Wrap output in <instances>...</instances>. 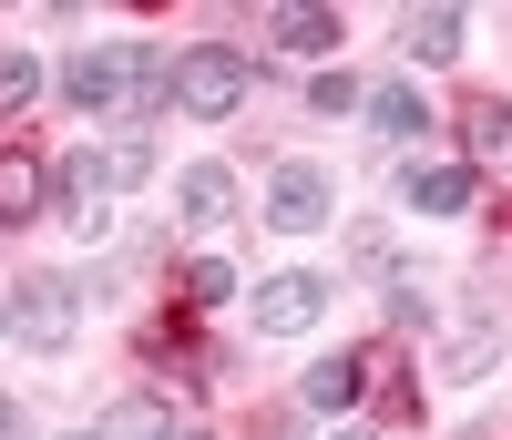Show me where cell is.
<instances>
[{"label":"cell","mask_w":512,"mask_h":440,"mask_svg":"<svg viewBox=\"0 0 512 440\" xmlns=\"http://www.w3.org/2000/svg\"><path fill=\"white\" fill-rule=\"evenodd\" d=\"M410 205L420 215H461V205H472V164H420L410 174Z\"/></svg>","instance_id":"obj_10"},{"label":"cell","mask_w":512,"mask_h":440,"mask_svg":"<svg viewBox=\"0 0 512 440\" xmlns=\"http://www.w3.org/2000/svg\"><path fill=\"white\" fill-rule=\"evenodd\" d=\"M308 103H318V113H349V103H369V93H359L349 72H318V82H308Z\"/></svg>","instance_id":"obj_16"},{"label":"cell","mask_w":512,"mask_h":440,"mask_svg":"<svg viewBox=\"0 0 512 440\" xmlns=\"http://www.w3.org/2000/svg\"><path fill=\"white\" fill-rule=\"evenodd\" d=\"M461 134H472V154H482V164H502V174H512V103H472V113H461Z\"/></svg>","instance_id":"obj_11"},{"label":"cell","mask_w":512,"mask_h":440,"mask_svg":"<svg viewBox=\"0 0 512 440\" xmlns=\"http://www.w3.org/2000/svg\"><path fill=\"white\" fill-rule=\"evenodd\" d=\"M461 52V11H420L410 21V62H451Z\"/></svg>","instance_id":"obj_12"},{"label":"cell","mask_w":512,"mask_h":440,"mask_svg":"<svg viewBox=\"0 0 512 440\" xmlns=\"http://www.w3.org/2000/svg\"><path fill=\"white\" fill-rule=\"evenodd\" d=\"M154 440H205V430L195 420H154Z\"/></svg>","instance_id":"obj_17"},{"label":"cell","mask_w":512,"mask_h":440,"mask_svg":"<svg viewBox=\"0 0 512 440\" xmlns=\"http://www.w3.org/2000/svg\"><path fill=\"white\" fill-rule=\"evenodd\" d=\"M267 226H277V236L328 226V174H318V164H277V174H267Z\"/></svg>","instance_id":"obj_3"},{"label":"cell","mask_w":512,"mask_h":440,"mask_svg":"<svg viewBox=\"0 0 512 440\" xmlns=\"http://www.w3.org/2000/svg\"><path fill=\"white\" fill-rule=\"evenodd\" d=\"M349 440H369V430H349Z\"/></svg>","instance_id":"obj_19"},{"label":"cell","mask_w":512,"mask_h":440,"mask_svg":"<svg viewBox=\"0 0 512 440\" xmlns=\"http://www.w3.org/2000/svg\"><path fill=\"white\" fill-rule=\"evenodd\" d=\"M369 123H379V144H420V134H431V103H420L410 82H379V93H369Z\"/></svg>","instance_id":"obj_8"},{"label":"cell","mask_w":512,"mask_h":440,"mask_svg":"<svg viewBox=\"0 0 512 440\" xmlns=\"http://www.w3.org/2000/svg\"><path fill=\"white\" fill-rule=\"evenodd\" d=\"M31 348H62L72 338V287H52V277H41V287H21V318H11Z\"/></svg>","instance_id":"obj_7"},{"label":"cell","mask_w":512,"mask_h":440,"mask_svg":"<svg viewBox=\"0 0 512 440\" xmlns=\"http://www.w3.org/2000/svg\"><path fill=\"white\" fill-rule=\"evenodd\" d=\"M246 52H226V41H205V52H175V103L195 113V123H216V113H236L246 103Z\"/></svg>","instance_id":"obj_2"},{"label":"cell","mask_w":512,"mask_h":440,"mask_svg":"<svg viewBox=\"0 0 512 440\" xmlns=\"http://www.w3.org/2000/svg\"><path fill=\"white\" fill-rule=\"evenodd\" d=\"M0 338H11V307H0Z\"/></svg>","instance_id":"obj_18"},{"label":"cell","mask_w":512,"mask_h":440,"mask_svg":"<svg viewBox=\"0 0 512 440\" xmlns=\"http://www.w3.org/2000/svg\"><path fill=\"white\" fill-rule=\"evenodd\" d=\"M338 41V11H277V52H328Z\"/></svg>","instance_id":"obj_13"},{"label":"cell","mask_w":512,"mask_h":440,"mask_svg":"<svg viewBox=\"0 0 512 440\" xmlns=\"http://www.w3.org/2000/svg\"><path fill=\"white\" fill-rule=\"evenodd\" d=\"M175 205H185V226H226V215H236V174L226 164H195L175 185Z\"/></svg>","instance_id":"obj_9"},{"label":"cell","mask_w":512,"mask_h":440,"mask_svg":"<svg viewBox=\"0 0 512 440\" xmlns=\"http://www.w3.org/2000/svg\"><path fill=\"white\" fill-rule=\"evenodd\" d=\"M31 93H41V62L31 52H0V113H21Z\"/></svg>","instance_id":"obj_15"},{"label":"cell","mask_w":512,"mask_h":440,"mask_svg":"<svg viewBox=\"0 0 512 440\" xmlns=\"http://www.w3.org/2000/svg\"><path fill=\"white\" fill-rule=\"evenodd\" d=\"M62 93H72L82 113H123V103L175 93V72H164L154 52H82V62H62Z\"/></svg>","instance_id":"obj_1"},{"label":"cell","mask_w":512,"mask_h":440,"mask_svg":"<svg viewBox=\"0 0 512 440\" xmlns=\"http://www.w3.org/2000/svg\"><path fill=\"white\" fill-rule=\"evenodd\" d=\"M175 287H185L195 307H226V297H236V267H226V256H195V267H185Z\"/></svg>","instance_id":"obj_14"},{"label":"cell","mask_w":512,"mask_h":440,"mask_svg":"<svg viewBox=\"0 0 512 440\" xmlns=\"http://www.w3.org/2000/svg\"><path fill=\"white\" fill-rule=\"evenodd\" d=\"M369 369H379V359H359V348H338V359H318V369H308V410H318V420H338V410H349L359 389H369Z\"/></svg>","instance_id":"obj_6"},{"label":"cell","mask_w":512,"mask_h":440,"mask_svg":"<svg viewBox=\"0 0 512 440\" xmlns=\"http://www.w3.org/2000/svg\"><path fill=\"white\" fill-rule=\"evenodd\" d=\"M318 307H328V277H297V267H287V277L256 287V328H267V338H297Z\"/></svg>","instance_id":"obj_4"},{"label":"cell","mask_w":512,"mask_h":440,"mask_svg":"<svg viewBox=\"0 0 512 440\" xmlns=\"http://www.w3.org/2000/svg\"><path fill=\"white\" fill-rule=\"evenodd\" d=\"M41 205H52V164L31 144H0V226H31Z\"/></svg>","instance_id":"obj_5"}]
</instances>
